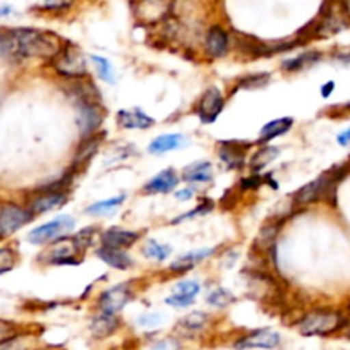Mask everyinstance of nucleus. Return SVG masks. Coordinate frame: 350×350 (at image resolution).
<instances>
[{
  "mask_svg": "<svg viewBox=\"0 0 350 350\" xmlns=\"http://www.w3.org/2000/svg\"><path fill=\"white\" fill-rule=\"evenodd\" d=\"M126 198V194H119V196H112L109 200L96 201V203H92L90 206H86L84 213L90 215V217H107V215H112L122 206Z\"/></svg>",
  "mask_w": 350,
  "mask_h": 350,
  "instance_id": "c85d7f7f",
  "label": "nucleus"
},
{
  "mask_svg": "<svg viewBox=\"0 0 350 350\" xmlns=\"http://www.w3.org/2000/svg\"><path fill=\"white\" fill-rule=\"evenodd\" d=\"M134 299H136V285H134V282H122V284H117L100 292L95 306L96 311L100 312L120 314Z\"/></svg>",
  "mask_w": 350,
  "mask_h": 350,
  "instance_id": "423d86ee",
  "label": "nucleus"
},
{
  "mask_svg": "<svg viewBox=\"0 0 350 350\" xmlns=\"http://www.w3.org/2000/svg\"><path fill=\"white\" fill-rule=\"evenodd\" d=\"M323 60V53L319 50H304V52L297 53V55L291 57V59H285L282 62L280 69L285 74H297L302 70H308L311 67H314L316 64H319Z\"/></svg>",
  "mask_w": 350,
  "mask_h": 350,
  "instance_id": "a878e982",
  "label": "nucleus"
},
{
  "mask_svg": "<svg viewBox=\"0 0 350 350\" xmlns=\"http://www.w3.org/2000/svg\"><path fill=\"white\" fill-rule=\"evenodd\" d=\"M254 146L249 141H220L218 143V160L227 170H242L247 165V154Z\"/></svg>",
  "mask_w": 350,
  "mask_h": 350,
  "instance_id": "ddd939ff",
  "label": "nucleus"
},
{
  "mask_svg": "<svg viewBox=\"0 0 350 350\" xmlns=\"http://www.w3.org/2000/svg\"><path fill=\"white\" fill-rule=\"evenodd\" d=\"M338 8L350 25V0H338Z\"/></svg>",
  "mask_w": 350,
  "mask_h": 350,
  "instance_id": "09e8293b",
  "label": "nucleus"
},
{
  "mask_svg": "<svg viewBox=\"0 0 350 350\" xmlns=\"http://www.w3.org/2000/svg\"><path fill=\"white\" fill-rule=\"evenodd\" d=\"M122 318L119 314H109V312H96L88 323V332L95 340H105L116 335L122 328Z\"/></svg>",
  "mask_w": 350,
  "mask_h": 350,
  "instance_id": "6ab92c4d",
  "label": "nucleus"
},
{
  "mask_svg": "<svg viewBox=\"0 0 350 350\" xmlns=\"http://www.w3.org/2000/svg\"><path fill=\"white\" fill-rule=\"evenodd\" d=\"M163 302L167 306H170V308L186 309V308H189V306H193L194 302H196V299L187 297V295H183V294H177V292H172L168 297H165Z\"/></svg>",
  "mask_w": 350,
  "mask_h": 350,
  "instance_id": "a19ab883",
  "label": "nucleus"
},
{
  "mask_svg": "<svg viewBox=\"0 0 350 350\" xmlns=\"http://www.w3.org/2000/svg\"><path fill=\"white\" fill-rule=\"evenodd\" d=\"M67 201H69V193H66V191H46L38 187L36 191H33L26 206L35 217H40V215L49 213V211L59 210L64 204H67Z\"/></svg>",
  "mask_w": 350,
  "mask_h": 350,
  "instance_id": "4468645a",
  "label": "nucleus"
},
{
  "mask_svg": "<svg viewBox=\"0 0 350 350\" xmlns=\"http://www.w3.org/2000/svg\"><path fill=\"white\" fill-rule=\"evenodd\" d=\"M95 256L102 262H105L107 267L113 268V270L119 271H127L131 268H134V259L133 256L127 251H122V249H112L105 247V245H98L95 249Z\"/></svg>",
  "mask_w": 350,
  "mask_h": 350,
  "instance_id": "b1692460",
  "label": "nucleus"
},
{
  "mask_svg": "<svg viewBox=\"0 0 350 350\" xmlns=\"http://www.w3.org/2000/svg\"><path fill=\"white\" fill-rule=\"evenodd\" d=\"M117 126L127 131H148L157 124V120L141 109H122L116 113Z\"/></svg>",
  "mask_w": 350,
  "mask_h": 350,
  "instance_id": "412c9836",
  "label": "nucleus"
},
{
  "mask_svg": "<svg viewBox=\"0 0 350 350\" xmlns=\"http://www.w3.org/2000/svg\"><path fill=\"white\" fill-rule=\"evenodd\" d=\"M347 323L349 316L340 309L314 308L297 319L295 329L302 336H332L342 333Z\"/></svg>",
  "mask_w": 350,
  "mask_h": 350,
  "instance_id": "f03ea898",
  "label": "nucleus"
},
{
  "mask_svg": "<svg viewBox=\"0 0 350 350\" xmlns=\"http://www.w3.org/2000/svg\"><path fill=\"white\" fill-rule=\"evenodd\" d=\"M36 340H38L36 333L21 329L14 336H11V338L0 343V350H33L35 349Z\"/></svg>",
  "mask_w": 350,
  "mask_h": 350,
  "instance_id": "7c9ffc66",
  "label": "nucleus"
},
{
  "mask_svg": "<svg viewBox=\"0 0 350 350\" xmlns=\"http://www.w3.org/2000/svg\"><path fill=\"white\" fill-rule=\"evenodd\" d=\"M14 8L12 5H8V4H0V19L2 18H9V16L14 14Z\"/></svg>",
  "mask_w": 350,
  "mask_h": 350,
  "instance_id": "3c124183",
  "label": "nucleus"
},
{
  "mask_svg": "<svg viewBox=\"0 0 350 350\" xmlns=\"http://www.w3.org/2000/svg\"><path fill=\"white\" fill-rule=\"evenodd\" d=\"M144 237V232L141 230H129L124 227H109L100 232L98 244L112 249H122L129 251L131 247L137 244Z\"/></svg>",
  "mask_w": 350,
  "mask_h": 350,
  "instance_id": "f3484780",
  "label": "nucleus"
},
{
  "mask_svg": "<svg viewBox=\"0 0 350 350\" xmlns=\"http://www.w3.org/2000/svg\"><path fill=\"white\" fill-rule=\"evenodd\" d=\"M74 105L77 110V127H79L81 137L100 133L107 116L105 105L95 102H76Z\"/></svg>",
  "mask_w": 350,
  "mask_h": 350,
  "instance_id": "9b49d317",
  "label": "nucleus"
},
{
  "mask_svg": "<svg viewBox=\"0 0 350 350\" xmlns=\"http://www.w3.org/2000/svg\"><path fill=\"white\" fill-rule=\"evenodd\" d=\"M262 186H265V175L258 174V172H251V174L245 175V177H242L239 180L237 189L241 194H245L252 193V191H258Z\"/></svg>",
  "mask_w": 350,
  "mask_h": 350,
  "instance_id": "e433bc0d",
  "label": "nucleus"
},
{
  "mask_svg": "<svg viewBox=\"0 0 350 350\" xmlns=\"http://www.w3.org/2000/svg\"><path fill=\"white\" fill-rule=\"evenodd\" d=\"M187 143H189V139L180 133L161 134V136H157L150 144H148V153L154 154V157H160V154H167L172 153V151L183 150Z\"/></svg>",
  "mask_w": 350,
  "mask_h": 350,
  "instance_id": "393cba45",
  "label": "nucleus"
},
{
  "mask_svg": "<svg viewBox=\"0 0 350 350\" xmlns=\"http://www.w3.org/2000/svg\"><path fill=\"white\" fill-rule=\"evenodd\" d=\"M258 150H256L254 153H252V157L247 160V167L251 172L261 174L268 165H271L278 157H280V148L273 146L271 143L258 144Z\"/></svg>",
  "mask_w": 350,
  "mask_h": 350,
  "instance_id": "cd10ccee",
  "label": "nucleus"
},
{
  "mask_svg": "<svg viewBox=\"0 0 350 350\" xmlns=\"http://www.w3.org/2000/svg\"><path fill=\"white\" fill-rule=\"evenodd\" d=\"M180 184V174L175 168H163L158 172L154 177H151L146 184L143 186L141 193L148 194V196H154V194H170L177 189Z\"/></svg>",
  "mask_w": 350,
  "mask_h": 350,
  "instance_id": "aec40b11",
  "label": "nucleus"
},
{
  "mask_svg": "<svg viewBox=\"0 0 350 350\" xmlns=\"http://www.w3.org/2000/svg\"><path fill=\"white\" fill-rule=\"evenodd\" d=\"M49 62L52 66V69L64 81L83 79V77L90 76L88 62L84 59L83 52L70 42H64V46L60 49V52L52 60H49Z\"/></svg>",
  "mask_w": 350,
  "mask_h": 350,
  "instance_id": "39448f33",
  "label": "nucleus"
},
{
  "mask_svg": "<svg viewBox=\"0 0 350 350\" xmlns=\"http://www.w3.org/2000/svg\"><path fill=\"white\" fill-rule=\"evenodd\" d=\"M33 350H60V349H52V347H40V349H33Z\"/></svg>",
  "mask_w": 350,
  "mask_h": 350,
  "instance_id": "864d4df0",
  "label": "nucleus"
},
{
  "mask_svg": "<svg viewBox=\"0 0 350 350\" xmlns=\"http://www.w3.org/2000/svg\"><path fill=\"white\" fill-rule=\"evenodd\" d=\"M204 301H206V304L210 306V308L225 309V308H228V306L234 304L237 299H235V295L232 294L228 288L221 287V285H217V287H213L210 292H208Z\"/></svg>",
  "mask_w": 350,
  "mask_h": 350,
  "instance_id": "473e14b6",
  "label": "nucleus"
},
{
  "mask_svg": "<svg viewBox=\"0 0 350 350\" xmlns=\"http://www.w3.org/2000/svg\"><path fill=\"white\" fill-rule=\"evenodd\" d=\"M347 172H349V167H347V165L333 167L332 170L325 172V174H321L319 177H316L314 180L299 187V189L291 196L292 206H294L295 210H299V208L311 206V204L319 203V201H328L329 198L335 194L336 186H338L340 180L345 177Z\"/></svg>",
  "mask_w": 350,
  "mask_h": 350,
  "instance_id": "7ed1b4c3",
  "label": "nucleus"
},
{
  "mask_svg": "<svg viewBox=\"0 0 350 350\" xmlns=\"http://www.w3.org/2000/svg\"><path fill=\"white\" fill-rule=\"evenodd\" d=\"M174 196L175 200H179V201H189L196 196V187L189 186V187H184V189H177L174 191Z\"/></svg>",
  "mask_w": 350,
  "mask_h": 350,
  "instance_id": "a18cd8bd",
  "label": "nucleus"
},
{
  "mask_svg": "<svg viewBox=\"0 0 350 350\" xmlns=\"http://www.w3.org/2000/svg\"><path fill=\"white\" fill-rule=\"evenodd\" d=\"M174 249H172L170 244H163V242H158L157 239H146L144 244L141 245V254L146 259H151V261L163 262L167 261L172 256Z\"/></svg>",
  "mask_w": 350,
  "mask_h": 350,
  "instance_id": "c756f323",
  "label": "nucleus"
},
{
  "mask_svg": "<svg viewBox=\"0 0 350 350\" xmlns=\"http://www.w3.org/2000/svg\"><path fill=\"white\" fill-rule=\"evenodd\" d=\"M174 292H177V294L187 295V297L196 299L198 295H200V292H201V284L198 280H189V278H186V280L175 282Z\"/></svg>",
  "mask_w": 350,
  "mask_h": 350,
  "instance_id": "58836bf2",
  "label": "nucleus"
},
{
  "mask_svg": "<svg viewBox=\"0 0 350 350\" xmlns=\"http://www.w3.org/2000/svg\"><path fill=\"white\" fill-rule=\"evenodd\" d=\"M336 143H338L340 146H343V148L350 146V127H349V129L342 131V133H338V136H336Z\"/></svg>",
  "mask_w": 350,
  "mask_h": 350,
  "instance_id": "de8ad7c7",
  "label": "nucleus"
},
{
  "mask_svg": "<svg viewBox=\"0 0 350 350\" xmlns=\"http://www.w3.org/2000/svg\"><path fill=\"white\" fill-rule=\"evenodd\" d=\"M294 122V117H278V119L270 120V122H267L261 127L256 144H268L273 139L285 136V134L292 131Z\"/></svg>",
  "mask_w": 350,
  "mask_h": 350,
  "instance_id": "bb28decb",
  "label": "nucleus"
},
{
  "mask_svg": "<svg viewBox=\"0 0 350 350\" xmlns=\"http://www.w3.org/2000/svg\"><path fill=\"white\" fill-rule=\"evenodd\" d=\"M170 0H139L141 9H150V11H160L161 8L168 4Z\"/></svg>",
  "mask_w": 350,
  "mask_h": 350,
  "instance_id": "c03bdc74",
  "label": "nucleus"
},
{
  "mask_svg": "<svg viewBox=\"0 0 350 350\" xmlns=\"http://www.w3.org/2000/svg\"><path fill=\"white\" fill-rule=\"evenodd\" d=\"M109 350H120V349H117V347H112V349H109Z\"/></svg>",
  "mask_w": 350,
  "mask_h": 350,
  "instance_id": "5fc2aeb1",
  "label": "nucleus"
},
{
  "mask_svg": "<svg viewBox=\"0 0 350 350\" xmlns=\"http://www.w3.org/2000/svg\"><path fill=\"white\" fill-rule=\"evenodd\" d=\"M213 165L208 160L194 161V163L184 167L183 174H180V180L191 184V186H206V184L213 183Z\"/></svg>",
  "mask_w": 350,
  "mask_h": 350,
  "instance_id": "4be33fe9",
  "label": "nucleus"
},
{
  "mask_svg": "<svg viewBox=\"0 0 350 350\" xmlns=\"http://www.w3.org/2000/svg\"><path fill=\"white\" fill-rule=\"evenodd\" d=\"M76 228V218L72 215H57L52 220L38 225L28 234V242L33 245H49L64 235L72 234Z\"/></svg>",
  "mask_w": 350,
  "mask_h": 350,
  "instance_id": "0eeeda50",
  "label": "nucleus"
},
{
  "mask_svg": "<svg viewBox=\"0 0 350 350\" xmlns=\"http://www.w3.org/2000/svg\"><path fill=\"white\" fill-rule=\"evenodd\" d=\"M217 208V203H215L213 200H208V198H204V200H201V203L198 204V206H194L191 211H186V213L179 215L177 218H174V220H170L172 225H180L184 224V221L187 220H194V218H200V217H206V215H210L211 211Z\"/></svg>",
  "mask_w": 350,
  "mask_h": 350,
  "instance_id": "72a5a7b5",
  "label": "nucleus"
},
{
  "mask_svg": "<svg viewBox=\"0 0 350 350\" xmlns=\"http://www.w3.org/2000/svg\"><path fill=\"white\" fill-rule=\"evenodd\" d=\"M232 33L221 25H211L203 35V53L210 60H220L230 53Z\"/></svg>",
  "mask_w": 350,
  "mask_h": 350,
  "instance_id": "f8f14e48",
  "label": "nucleus"
},
{
  "mask_svg": "<svg viewBox=\"0 0 350 350\" xmlns=\"http://www.w3.org/2000/svg\"><path fill=\"white\" fill-rule=\"evenodd\" d=\"M215 252H217V247H201L189 252H184V254L174 258V261H170V265L167 267V273L175 275V277H183V275L189 273L191 270L200 267L201 262L210 259Z\"/></svg>",
  "mask_w": 350,
  "mask_h": 350,
  "instance_id": "a211bd4d",
  "label": "nucleus"
},
{
  "mask_svg": "<svg viewBox=\"0 0 350 350\" xmlns=\"http://www.w3.org/2000/svg\"><path fill=\"white\" fill-rule=\"evenodd\" d=\"M86 252L77 235L69 234L46 245L45 251L38 256V261L45 267H76L83 262Z\"/></svg>",
  "mask_w": 350,
  "mask_h": 350,
  "instance_id": "20e7f679",
  "label": "nucleus"
},
{
  "mask_svg": "<svg viewBox=\"0 0 350 350\" xmlns=\"http://www.w3.org/2000/svg\"><path fill=\"white\" fill-rule=\"evenodd\" d=\"M270 81H271V74L270 72L247 74V76L237 79L235 86L232 88L230 95H234L235 92H241V90H247V92H251V90H259V88L268 86V84H270Z\"/></svg>",
  "mask_w": 350,
  "mask_h": 350,
  "instance_id": "2f4dec72",
  "label": "nucleus"
},
{
  "mask_svg": "<svg viewBox=\"0 0 350 350\" xmlns=\"http://www.w3.org/2000/svg\"><path fill=\"white\" fill-rule=\"evenodd\" d=\"M335 88H336L335 81H326V83L321 86V90H319V93H321V98H325V100L329 98V96H332V93L335 92Z\"/></svg>",
  "mask_w": 350,
  "mask_h": 350,
  "instance_id": "49530a36",
  "label": "nucleus"
},
{
  "mask_svg": "<svg viewBox=\"0 0 350 350\" xmlns=\"http://www.w3.org/2000/svg\"><path fill=\"white\" fill-rule=\"evenodd\" d=\"M35 220L28 206L18 203L0 204V239H8Z\"/></svg>",
  "mask_w": 350,
  "mask_h": 350,
  "instance_id": "1a4fd4ad",
  "label": "nucleus"
},
{
  "mask_svg": "<svg viewBox=\"0 0 350 350\" xmlns=\"http://www.w3.org/2000/svg\"><path fill=\"white\" fill-rule=\"evenodd\" d=\"M285 224V218H270L267 224H262V227L259 228L258 235L254 239V249L258 252H271L275 242H277L278 234H280L282 227Z\"/></svg>",
  "mask_w": 350,
  "mask_h": 350,
  "instance_id": "5701e85b",
  "label": "nucleus"
},
{
  "mask_svg": "<svg viewBox=\"0 0 350 350\" xmlns=\"http://www.w3.org/2000/svg\"><path fill=\"white\" fill-rule=\"evenodd\" d=\"M342 333L347 336V338L350 340V318H349V323H347V326H345V328H343Z\"/></svg>",
  "mask_w": 350,
  "mask_h": 350,
  "instance_id": "603ef678",
  "label": "nucleus"
},
{
  "mask_svg": "<svg viewBox=\"0 0 350 350\" xmlns=\"http://www.w3.org/2000/svg\"><path fill=\"white\" fill-rule=\"evenodd\" d=\"M103 141H105V133H102V131L96 134H92V136L81 137V143L77 144L76 153H74L72 163H70L69 170L72 172L74 175L81 174V172L90 165V161L95 158V154L98 153Z\"/></svg>",
  "mask_w": 350,
  "mask_h": 350,
  "instance_id": "dca6fc26",
  "label": "nucleus"
},
{
  "mask_svg": "<svg viewBox=\"0 0 350 350\" xmlns=\"http://www.w3.org/2000/svg\"><path fill=\"white\" fill-rule=\"evenodd\" d=\"M163 321H165V316L161 314V312L150 311V312H143V314L137 316L136 325L139 326V328H144V329H153V328H158V326L163 325Z\"/></svg>",
  "mask_w": 350,
  "mask_h": 350,
  "instance_id": "4c0bfd02",
  "label": "nucleus"
},
{
  "mask_svg": "<svg viewBox=\"0 0 350 350\" xmlns=\"http://www.w3.org/2000/svg\"><path fill=\"white\" fill-rule=\"evenodd\" d=\"M333 60H336L342 66H350V52H340L333 55Z\"/></svg>",
  "mask_w": 350,
  "mask_h": 350,
  "instance_id": "8fccbe9b",
  "label": "nucleus"
},
{
  "mask_svg": "<svg viewBox=\"0 0 350 350\" xmlns=\"http://www.w3.org/2000/svg\"><path fill=\"white\" fill-rule=\"evenodd\" d=\"M213 323V316L206 311H191L186 316L175 323L174 332L175 335L183 338H196L201 336L204 332H208V328Z\"/></svg>",
  "mask_w": 350,
  "mask_h": 350,
  "instance_id": "2eb2a0df",
  "label": "nucleus"
},
{
  "mask_svg": "<svg viewBox=\"0 0 350 350\" xmlns=\"http://www.w3.org/2000/svg\"><path fill=\"white\" fill-rule=\"evenodd\" d=\"M19 261V252L14 245L0 247V275H5L16 268Z\"/></svg>",
  "mask_w": 350,
  "mask_h": 350,
  "instance_id": "c9c22d12",
  "label": "nucleus"
},
{
  "mask_svg": "<svg viewBox=\"0 0 350 350\" xmlns=\"http://www.w3.org/2000/svg\"><path fill=\"white\" fill-rule=\"evenodd\" d=\"M150 350H183V340L177 335L163 336V338H158L150 347Z\"/></svg>",
  "mask_w": 350,
  "mask_h": 350,
  "instance_id": "ea45409f",
  "label": "nucleus"
},
{
  "mask_svg": "<svg viewBox=\"0 0 350 350\" xmlns=\"http://www.w3.org/2000/svg\"><path fill=\"white\" fill-rule=\"evenodd\" d=\"M90 60L93 62V69H95L96 76L107 84H116V69H113L112 62L105 57L100 55H92Z\"/></svg>",
  "mask_w": 350,
  "mask_h": 350,
  "instance_id": "f704fd0d",
  "label": "nucleus"
},
{
  "mask_svg": "<svg viewBox=\"0 0 350 350\" xmlns=\"http://www.w3.org/2000/svg\"><path fill=\"white\" fill-rule=\"evenodd\" d=\"M225 102L227 100H225V95L221 93L220 88L208 86L194 105V113L201 124L210 126L220 119L221 112L225 110Z\"/></svg>",
  "mask_w": 350,
  "mask_h": 350,
  "instance_id": "6e6552de",
  "label": "nucleus"
},
{
  "mask_svg": "<svg viewBox=\"0 0 350 350\" xmlns=\"http://www.w3.org/2000/svg\"><path fill=\"white\" fill-rule=\"evenodd\" d=\"M74 4H76V0H43L42 9L49 12H66Z\"/></svg>",
  "mask_w": 350,
  "mask_h": 350,
  "instance_id": "79ce46f5",
  "label": "nucleus"
},
{
  "mask_svg": "<svg viewBox=\"0 0 350 350\" xmlns=\"http://www.w3.org/2000/svg\"><path fill=\"white\" fill-rule=\"evenodd\" d=\"M21 332L18 325L14 321H9V319H0V343L5 342L8 338L14 336L16 333Z\"/></svg>",
  "mask_w": 350,
  "mask_h": 350,
  "instance_id": "37998d69",
  "label": "nucleus"
},
{
  "mask_svg": "<svg viewBox=\"0 0 350 350\" xmlns=\"http://www.w3.org/2000/svg\"><path fill=\"white\" fill-rule=\"evenodd\" d=\"M64 46L59 35L46 29L11 28L0 29V57L11 60H52Z\"/></svg>",
  "mask_w": 350,
  "mask_h": 350,
  "instance_id": "f257e3e1",
  "label": "nucleus"
},
{
  "mask_svg": "<svg viewBox=\"0 0 350 350\" xmlns=\"http://www.w3.org/2000/svg\"><path fill=\"white\" fill-rule=\"evenodd\" d=\"M282 345V335L271 328H256L237 336L234 350H275Z\"/></svg>",
  "mask_w": 350,
  "mask_h": 350,
  "instance_id": "9d476101",
  "label": "nucleus"
}]
</instances>
